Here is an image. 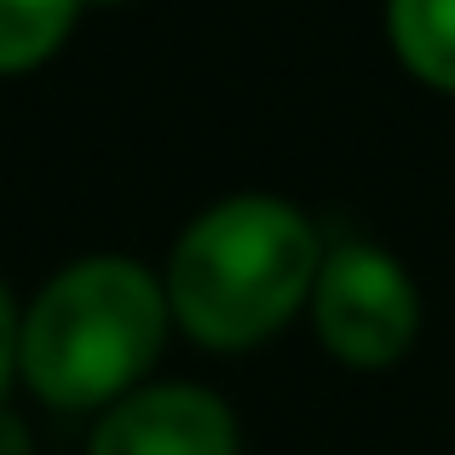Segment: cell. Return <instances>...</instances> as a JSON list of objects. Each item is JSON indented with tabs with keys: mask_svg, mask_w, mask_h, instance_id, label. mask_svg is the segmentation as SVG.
Segmentation results:
<instances>
[{
	"mask_svg": "<svg viewBox=\"0 0 455 455\" xmlns=\"http://www.w3.org/2000/svg\"><path fill=\"white\" fill-rule=\"evenodd\" d=\"M323 254L317 225L294 202L236 190L179 231L162 277L173 323L208 352H248L311 306Z\"/></svg>",
	"mask_w": 455,
	"mask_h": 455,
	"instance_id": "6da1fadb",
	"label": "cell"
},
{
	"mask_svg": "<svg viewBox=\"0 0 455 455\" xmlns=\"http://www.w3.org/2000/svg\"><path fill=\"white\" fill-rule=\"evenodd\" d=\"M167 329V283L127 254H92L46 277L23 306L18 375L52 410H110L139 392Z\"/></svg>",
	"mask_w": 455,
	"mask_h": 455,
	"instance_id": "7a4b0ae2",
	"label": "cell"
},
{
	"mask_svg": "<svg viewBox=\"0 0 455 455\" xmlns=\"http://www.w3.org/2000/svg\"><path fill=\"white\" fill-rule=\"evenodd\" d=\"M311 329L340 363L392 369L421 334V294L387 248L334 243L311 283Z\"/></svg>",
	"mask_w": 455,
	"mask_h": 455,
	"instance_id": "3957f363",
	"label": "cell"
},
{
	"mask_svg": "<svg viewBox=\"0 0 455 455\" xmlns=\"http://www.w3.org/2000/svg\"><path fill=\"white\" fill-rule=\"evenodd\" d=\"M243 433L220 392L162 380L139 387L99 415L87 455H236Z\"/></svg>",
	"mask_w": 455,
	"mask_h": 455,
	"instance_id": "277c9868",
	"label": "cell"
},
{
	"mask_svg": "<svg viewBox=\"0 0 455 455\" xmlns=\"http://www.w3.org/2000/svg\"><path fill=\"white\" fill-rule=\"evenodd\" d=\"M398 64L438 92H455V0H387Z\"/></svg>",
	"mask_w": 455,
	"mask_h": 455,
	"instance_id": "5b68a950",
	"label": "cell"
},
{
	"mask_svg": "<svg viewBox=\"0 0 455 455\" xmlns=\"http://www.w3.org/2000/svg\"><path fill=\"white\" fill-rule=\"evenodd\" d=\"M87 0H0V76H29L69 41Z\"/></svg>",
	"mask_w": 455,
	"mask_h": 455,
	"instance_id": "8992f818",
	"label": "cell"
},
{
	"mask_svg": "<svg viewBox=\"0 0 455 455\" xmlns=\"http://www.w3.org/2000/svg\"><path fill=\"white\" fill-rule=\"evenodd\" d=\"M18 323H23V311L12 300V289L0 283V403H6V380L18 375Z\"/></svg>",
	"mask_w": 455,
	"mask_h": 455,
	"instance_id": "52a82bcc",
	"label": "cell"
},
{
	"mask_svg": "<svg viewBox=\"0 0 455 455\" xmlns=\"http://www.w3.org/2000/svg\"><path fill=\"white\" fill-rule=\"evenodd\" d=\"M0 455H35V438L23 427V415H12L6 403H0Z\"/></svg>",
	"mask_w": 455,
	"mask_h": 455,
	"instance_id": "ba28073f",
	"label": "cell"
},
{
	"mask_svg": "<svg viewBox=\"0 0 455 455\" xmlns=\"http://www.w3.org/2000/svg\"><path fill=\"white\" fill-rule=\"evenodd\" d=\"M87 6H122V0H87Z\"/></svg>",
	"mask_w": 455,
	"mask_h": 455,
	"instance_id": "9c48e42d",
	"label": "cell"
}]
</instances>
